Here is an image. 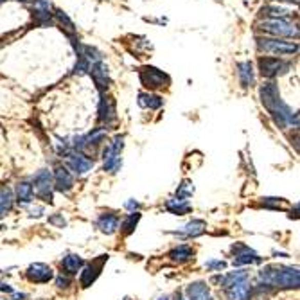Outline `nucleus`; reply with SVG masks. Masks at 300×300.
Masks as SVG:
<instances>
[{
  "instance_id": "f257e3e1",
  "label": "nucleus",
  "mask_w": 300,
  "mask_h": 300,
  "mask_svg": "<svg viewBox=\"0 0 300 300\" xmlns=\"http://www.w3.org/2000/svg\"><path fill=\"white\" fill-rule=\"evenodd\" d=\"M259 29L273 38H298V29L288 18H266L259 24Z\"/></svg>"
},
{
  "instance_id": "f03ea898",
  "label": "nucleus",
  "mask_w": 300,
  "mask_h": 300,
  "mask_svg": "<svg viewBox=\"0 0 300 300\" xmlns=\"http://www.w3.org/2000/svg\"><path fill=\"white\" fill-rule=\"evenodd\" d=\"M257 47L277 56H293L298 52L296 42H286L282 38H257Z\"/></svg>"
},
{
  "instance_id": "7ed1b4c3",
  "label": "nucleus",
  "mask_w": 300,
  "mask_h": 300,
  "mask_svg": "<svg viewBox=\"0 0 300 300\" xmlns=\"http://www.w3.org/2000/svg\"><path fill=\"white\" fill-rule=\"evenodd\" d=\"M138 79H141L142 87L148 88L149 92L151 90H158V88H164L171 83V77L167 76L164 70L156 69V67H142L138 70Z\"/></svg>"
},
{
  "instance_id": "20e7f679",
  "label": "nucleus",
  "mask_w": 300,
  "mask_h": 300,
  "mask_svg": "<svg viewBox=\"0 0 300 300\" xmlns=\"http://www.w3.org/2000/svg\"><path fill=\"white\" fill-rule=\"evenodd\" d=\"M291 65L282 58H271V56H263L259 58V72L266 79H275L278 76H284L289 72Z\"/></svg>"
},
{
  "instance_id": "39448f33",
  "label": "nucleus",
  "mask_w": 300,
  "mask_h": 300,
  "mask_svg": "<svg viewBox=\"0 0 300 300\" xmlns=\"http://www.w3.org/2000/svg\"><path fill=\"white\" fill-rule=\"evenodd\" d=\"M52 174L49 169H42L36 173L34 176V185H33V191H36V194L40 198H44L45 202L51 203L52 202Z\"/></svg>"
},
{
  "instance_id": "423d86ee",
  "label": "nucleus",
  "mask_w": 300,
  "mask_h": 300,
  "mask_svg": "<svg viewBox=\"0 0 300 300\" xmlns=\"http://www.w3.org/2000/svg\"><path fill=\"white\" fill-rule=\"evenodd\" d=\"M65 158H67V169H70L74 174H77V176L87 174L88 171H92V167H94V162H92L88 156L81 155V153H69Z\"/></svg>"
},
{
  "instance_id": "0eeeda50",
  "label": "nucleus",
  "mask_w": 300,
  "mask_h": 300,
  "mask_svg": "<svg viewBox=\"0 0 300 300\" xmlns=\"http://www.w3.org/2000/svg\"><path fill=\"white\" fill-rule=\"evenodd\" d=\"M108 261V255H99V259H95L94 263L87 264V266L83 268V271H81V277H79V282L83 288H88V286H92V282L95 281V278L99 277V273H101L103 270V264Z\"/></svg>"
},
{
  "instance_id": "6e6552de",
  "label": "nucleus",
  "mask_w": 300,
  "mask_h": 300,
  "mask_svg": "<svg viewBox=\"0 0 300 300\" xmlns=\"http://www.w3.org/2000/svg\"><path fill=\"white\" fill-rule=\"evenodd\" d=\"M88 74H90L92 79H94L97 90L101 92V94H105V92L108 90L110 83H112V79H110L108 67H106L103 62H97V63H94V65L90 67V72H88Z\"/></svg>"
},
{
  "instance_id": "1a4fd4ad",
  "label": "nucleus",
  "mask_w": 300,
  "mask_h": 300,
  "mask_svg": "<svg viewBox=\"0 0 300 300\" xmlns=\"http://www.w3.org/2000/svg\"><path fill=\"white\" fill-rule=\"evenodd\" d=\"M117 121V112H115V101L108 95L101 94V101H99V123L105 126H112Z\"/></svg>"
},
{
  "instance_id": "9d476101",
  "label": "nucleus",
  "mask_w": 300,
  "mask_h": 300,
  "mask_svg": "<svg viewBox=\"0 0 300 300\" xmlns=\"http://www.w3.org/2000/svg\"><path fill=\"white\" fill-rule=\"evenodd\" d=\"M275 286L277 288H298V270L293 266H278Z\"/></svg>"
},
{
  "instance_id": "9b49d317",
  "label": "nucleus",
  "mask_w": 300,
  "mask_h": 300,
  "mask_svg": "<svg viewBox=\"0 0 300 300\" xmlns=\"http://www.w3.org/2000/svg\"><path fill=\"white\" fill-rule=\"evenodd\" d=\"M26 275L31 282H36V284H45V282H49L52 277H54L51 268H49L47 264H42V263L31 264V266L27 268Z\"/></svg>"
},
{
  "instance_id": "f8f14e48",
  "label": "nucleus",
  "mask_w": 300,
  "mask_h": 300,
  "mask_svg": "<svg viewBox=\"0 0 300 300\" xmlns=\"http://www.w3.org/2000/svg\"><path fill=\"white\" fill-rule=\"evenodd\" d=\"M74 187V176L67 167L59 166L54 171V189L59 192H69Z\"/></svg>"
},
{
  "instance_id": "ddd939ff",
  "label": "nucleus",
  "mask_w": 300,
  "mask_h": 300,
  "mask_svg": "<svg viewBox=\"0 0 300 300\" xmlns=\"http://www.w3.org/2000/svg\"><path fill=\"white\" fill-rule=\"evenodd\" d=\"M232 250L235 252V259H234L235 266H241V264H253V263H261V261H263L253 250H250L248 246L234 245Z\"/></svg>"
},
{
  "instance_id": "4468645a",
  "label": "nucleus",
  "mask_w": 300,
  "mask_h": 300,
  "mask_svg": "<svg viewBox=\"0 0 300 300\" xmlns=\"http://www.w3.org/2000/svg\"><path fill=\"white\" fill-rule=\"evenodd\" d=\"M185 293H187L189 300H214L205 282H192L187 286Z\"/></svg>"
},
{
  "instance_id": "2eb2a0df",
  "label": "nucleus",
  "mask_w": 300,
  "mask_h": 300,
  "mask_svg": "<svg viewBox=\"0 0 300 300\" xmlns=\"http://www.w3.org/2000/svg\"><path fill=\"white\" fill-rule=\"evenodd\" d=\"M228 295V300H250V293H252V288H250L248 281H243L239 284L232 286V288L225 289Z\"/></svg>"
},
{
  "instance_id": "dca6fc26",
  "label": "nucleus",
  "mask_w": 300,
  "mask_h": 300,
  "mask_svg": "<svg viewBox=\"0 0 300 300\" xmlns=\"http://www.w3.org/2000/svg\"><path fill=\"white\" fill-rule=\"evenodd\" d=\"M97 227L101 228L103 234L106 235H112L113 232L119 228V217L115 216V214H101L97 219Z\"/></svg>"
},
{
  "instance_id": "f3484780",
  "label": "nucleus",
  "mask_w": 300,
  "mask_h": 300,
  "mask_svg": "<svg viewBox=\"0 0 300 300\" xmlns=\"http://www.w3.org/2000/svg\"><path fill=\"white\" fill-rule=\"evenodd\" d=\"M137 103H138V106H141V108L158 110V108H162L164 99L160 97V95L151 94V92H141V94H138Z\"/></svg>"
},
{
  "instance_id": "a211bd4d",
  "label": "nucleus",
  "mask_w": 300,
  "mask_h": 300,
  "mask_svg": "<svg viewBox=\"0 0 300 300\" xmlns=\"http://www.w3.org/2000/svg\"><path fill=\"white\" fill-rule=\"evenodd\" d=\"M237 76H239V83L243 87H252L255 76H253V65L250 62H241L237 63Z\"/></svg>"
},
{
  "instance_id": "6ab92c4d",
  "label": "nucleus",
  "mask_w": 300,
  "mask_h": 300,
  "mask_svg": "<svg viewBox=\"0 0 300 300\" xmlns=\"http://www.w3.org/2000/svg\"><path fill=\"white\" fill-rule=\"evenodd\" d=\"M243 281H248V271H245V270L230 271V273L223 275V277L219 278V286L223 289H228V288H232V286L239 284V282H243Z\"/></svg>"
},
{
  "instance_id": "aec40b11",
  "label": "nucleus",
  "mask_w": 300,
  "mask_h": 300,
  "mask_svg": "<svg viewBox=\"0 0 300 300\" xmlns=\"http://www.w3.org/2000/svg\"><path fill=\"white\" fill-rule=\"evenodd\" d=\"M166 209L169 210L171 214H174V216H184V214L191 212V203H189L187 199L173 198L166 203Z\"/></svg>"
},
{
  "instance_id": "412c9836",
  "label": "nucleus",
  "mask_w": 300,
  "mask_h": 300,
  "mask_svg": "<svg viewBox=\"0 0 300 300\" xmlns=\"http://www.w3.org/2000/svg\"><path fill=\"white\" fill-rule=\"evenodd\" d=\"M33 185L29 182H18L16 185V202L22 205H29L33 202Z\"/></svg>"
},
{
  "instance_id": "4be33fe9",
  "label": "nucleus",
  "mask_w": 300,
  "mask_h": 300,
  "mask_svg": "<svg viewBox=\"0 0 300 300\" xmlns=\"http://www.w3.org/2000/svg\"><path fill=\"white\" fill-rule=\"evenodd\" d=\"M62 266H63V270H65L67 273L74 275V273H77L81 268H83V259H81L79 255H76V253H69L67 257H63Z\"/></svg>"
},
{
  "instance_id": "5701e85b",
  "label": "nucleus",
  "mask_w": 300,
  "mask_h": 300,
  "mask_svg": "<svg viewBox=\"0 0 300 300\" xmlns=\"http://www.w3.org/2000/svg\"><path fill=\"white\" fill-rule=\"evenodd\" d=\"M205 228H207L205 221L194 219V221H191V223L185 225L184 230H182V234L187 235V237H198V235H202L203 232H205Z\"/></svg>"
},
{
  "instance_id": "b1692460",
  "label": "nucleus",
  "mask_w": 300,
  "mask_h": 300,
  "mask_svg": "<svg viewBox=\"0 0 300 300\" xmlns=\"http://www.w3.org/2000/svg\"><path fill=\"white\" fill-rule=\"evenodd\" d=\"M13 207V192L11 189L2 187L0 189V217L6 216V214L11 210Z\"/></svg>"
},
{
  "instance_id": "393cba45",
  "label": "nucleus",
  "mask_w": 300,
  "mask_h": 300,
  "mask_svg": "<svg viewBox=\"0 0 300 300\" xmlns=\"http://www.w3.org/2000/svg\"><path fill=\"white\" fill-rule=\"evenodd\" d=\"M192 248L191 246H187V245H180V246H176L174 250H171V253H169V257L174 261V263H184V261H189L192 257Z\"/></svg>"
},
{
  "instance_id": "a878e982",
  "label": "nucleus",
  "mask_w": 300,
  "mask_h": 300,
  "mask_svg": "<svg viewBox=\"0 0 300 300\" xmlns=\"http://www.w3.org/2000/svg\"><path fill=\"white\" fill-rule=\"evenodd\" d=\"M261 15H264L266 18H288L289 11L284 8H277V6H264L261 9Z\"/></svg>"
},
{
  "instance_id": "bb28decb",
  "label": "nucleus",
  "mask_w": 300,
  "mask_h": 300,
  "mask_svg": "<svg viewBox=\"0 0 300 300\" xmlns=\"http://www.w3.org/2000/svg\"><path fill=\"white\" fill-rule=\"evenodd\" d=\"M138 219H141V214H138V212L128 214V216L124 217V221H123V232H124V234H126V235L131 234V232L135 230V227H137Z\"/></svg>"
},
{
  "instance_id": "cd10ccee",
  "label": "nucleus",
  "mask_w": 300,
  "mask_h": 300,
  "mask_svg": "<svg viewBox=\"0 0 300 300\" xmlns=\"http://www.w3.org/2000/svg\"><path fill=\"white\" fill-rule=\"evenodd\" d=\"M54 16H56V20H58V22L62 24V26L67 29V34H69V36L72 38V33H76V27H74V22H72V20H70L69 16H67L63 11H56V13H54Z\"/></svg>"
},
{
  "instance_id": "c85d7f7f",
  "label": "nucleus",
  "mask_w": 300,
  "mask_h": 300,
  "mask_svg": "<svg viewBox=\"0 0 300 300\" xmlns=\"http://www.w3.org/2000/svg\"><path fill=\"white\" fill-rule=\"evenodd\" d=\"M90 67H92L90 63H88L83 56H79V58H77L76 67H74V74H77V76H85V74L90 72Z\"/></svg>"
},
{
  "instance_id": "c756f323",
  "label": "nucleus",
  "mask_w": 300,
  "mask_h": 300,
  "mask_svg": "<svg viewBox=\"0 0 300 300\" xmlns=\"http://www.w3.org/2000/svg\"><path fill=\"white\" fill-rule=\"evenodd\" d=\"M192 192H194V187H192L191 182H184V184L178 187L176 191V198H182V199H187L189 196H192Z\"/></svg>"
},
{
  "instance_id": "7c9ffc66",
  "label": "nucleus",
  "mask_w": 300,
  "mask_h": 300,
  "mask_svg": "<svg viewBox=\"0 0 300 300\" xmlns=\"http://www.w3.org/2000/svg\"><path fill=\"white\" fill-rule=\"evenodd\" d=\"M69 284H70L69 275L59 273L58 277H56V286H58V288H69Z\"/></svg>"
},
{
  "instance_id": "2f4dec72",
  "label": "nucleus",
  "mask_w": 300,
  "mask_h": 300,
  "mask_svg": "<svg viewBox=\"0 0 300 300\" xmlns=\"http://www.w3.org/2000/svg\"><path fill=\"white\" fill-rule=\"evenodd\" d=\"M207 268H209V270H223L225 263L223 261H209V263H207Z\"/></svg>"
},
{
  "instance_id": "473e14b6",
  "label": "nucleus",
  "mask_w": 300,
  "mask_h": 300,
  "mask_svg": "<svg viewBox=\"0 0 300 300\" xmlns=\"http://www.w3.org/2000/svg\"><path fill=\"white\" fill-rule=\"evenodd\" d=\"M49 221H51L52 225H58V227H62V228L65 227V219H63L62 216H54V217H51Z\"/></svg>"
},
{
  "instance_id": "72a5a7b5",
  "label": "nucleus",
  "mask_w": 300,
  "mask_h": 300,
  "mask_svg": "<svg viewBox=\"0 0 300 300\" xmlns=\"http://www.w3.org/2000/svg\"><path fill=\"white\" fill-rule=\"evenodd\" d=\"M0 289H2V291H8V293L13 291V289L9 288V284H4V282H0Z\"/></svg>"
},
{
  "instance_id": "f704fd0d",
  "label": "nucleus",
  "mask_w": 300,
  "mask_h": 300,
  "mask_svg": "<svg viewBox=\"0 0 300 300\" xmlns=\"http://www.w3.org/2000/svg\"><path fill=\"white\" fill-rule=\"evenodd\" d=\"M135 207H137V202H133V199L126 203V209H135Z\"/></svg>"
},
{
  "instance_id": "c9c22d12",
  "label": "nucleus",
  "mask_w": 300,
  "mask_h": 300,
  "mask_svg": "<svg viewBox=\"0 0 300 300\" xmlns=\"http://www.w3.org/2000/svg\"><path fill=\"white\" fill-rule=\"evenodd\" d=\"M277 2H291V4H298V0H277Z\"/></svg>"
},
{
  "instance_id": "e433bc0d",
  "label": "nucleus",
  "mask_w": 300,
  "mask_h": 300,
  "mask_svg": "<svg viewBox=\"0 0 300 300\" xmlns=\"http://www.w3.org/2000/svg\"><path fill=\"white\" fill-rule=\"evenodd\" d=\"M158 300H169V296H167V295H166V296H160Z\"/></svg>"
},
{
  "instance_id": "4c0bfd02",
  "label": "nucleus",
  "mask_w": 300,
  "mask_h": 300,
  "mask_svg": "<svg viewBox=\"0 0 300 300\" xmlns=\"http://www.w3.org/2000/svg\"><path fill=\"white\" fill-rule=\"evenodd\" d=\"M176 300H187V298H184L182 295H178V296H176Z\"/></svg>"
},
{
  "instance_id": "58836bf2",
  "label": "nucleus",
  "mask_w": 300,
  "mask_h": 300,
  "mask_svg": "<svg viewBox=\"0 0 300 300\" xmlns=\"http://www.w3.org/2000/svg\"><path fill=\"white\" fill-rule=\"evenodd\" d=\"M124 300H130V298H124Z\"/></svg>"
}]
</instances>
